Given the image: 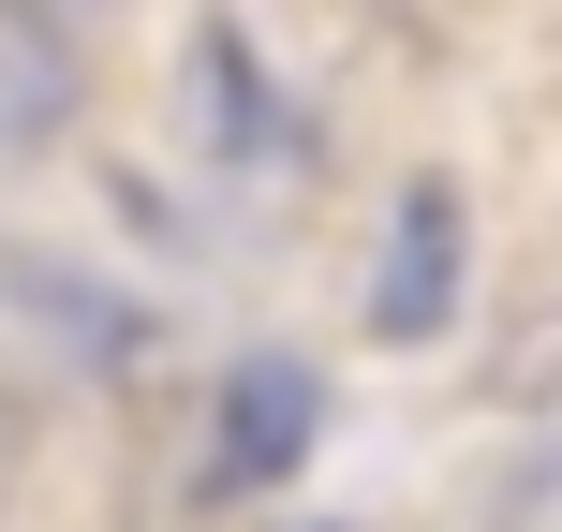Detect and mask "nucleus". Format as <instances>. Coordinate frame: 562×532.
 <instances>
[{"mask_svg":"<svg viewBox=\"0 0 562 532\" xmlns=\"http://www.w3.org/2000/svg\"><path fill=\"white\" fill-rule=\"evenodd\" d=\"M459 267H474V223H459V178H400L385 207V281H370V340H445L459 310Z\"/></svg>","mask_w":562,"mask_h":532,"instance_id":"1","label":"nucleus"},{"mask_svg":"<svg viewBox=\"0 0 562 532\" xmlns=\"http://www.w3.org/2000/svg\"><path fill=\"white\" fill-rule=\"evenodd\" d=\"M311 429H326V385H311L296 355H237L223 370V429H207V488L223 503H252L311 459Z\"/></svg>","mask_w":562,"mask_h":532,"instance_id":"2","label":"nucleus"},{"mask_svg":"<svg viewBox=\"0 0 562 532\" xmlns=\"http://www.w3.org/2000/svg\"><path fill=\"white\" fill-rule=\"evenodd\" d=\"M75 104H89V59L59 30V0H0V148H59Z\"/></svg>","mask_w":562,"mask_h":532,"instance_id":"3","label":"nucleus"},{"mask_svg":"<svg viewBox=\"0 0 562 532\" xmlns=\"http://www.w3.org/2000/svg\"><path fill=\"white\" fill-rule=\"evenodd\" d=\"M15 474H30V415H15V385H0V503H15Z\"/></svg>","mask_w":562,"mask_h":532,"instance_id":"4","label":"nucleus"}]
</instances>
